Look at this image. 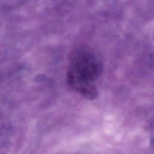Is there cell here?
Here are the masks:
<instances>
[{"label":"cell","mask_w":154,"mask_h":154,"mask_svg":"<svg viewBox=\"0 0 154 154\" xmlns=\"http://www.w3.org/2000/svg\"><path fill=\"white\" fill-rule=\"evenodd\" d=\"M101 71L102 64L96 54L85 48H78L70 56L66 81L83 97L94 99L98 94L94 81Z\"/></svg>","instance_id":"obj_1"}]
</instances>
